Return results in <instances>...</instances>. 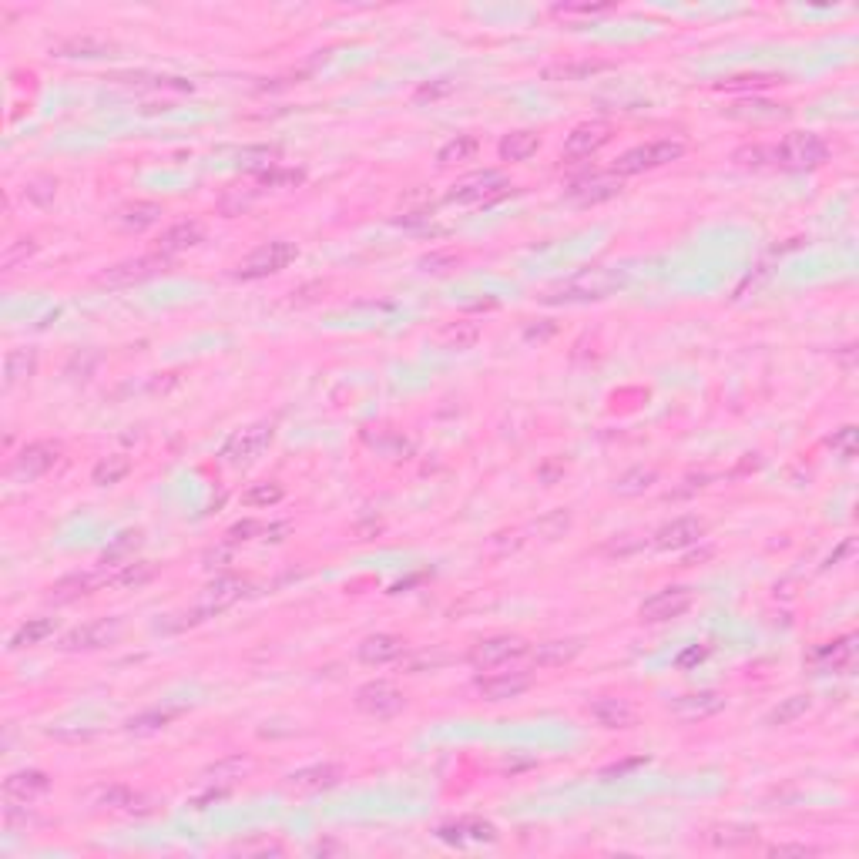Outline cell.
<instances>
[{"instance_id": "cell-1", "label": "cell", "mask_w": 859, "mask_h": 859, "mask_svg": "<svg viewBox=\"0 0 859 859\" xmlns=\"http://www.w3.org/2000/svg\"><path fill=\"white\" fill-rule=\"evenodd\" d=\"M829 154V144L813 132H793L772 148V158L789 172H805V168L823 165Z\"/></svg>"}, {"instance_id": "cell-2", "label": "cell", "mask_w": 859, "mask_h": 859, "mask_svg": "<svg viewBox=\"0 0 859 859\" xmlns=\"http://www.w3.org/2000/svg\"><path fill=\"white\" fill-rule=\"evenodd\" d=\"M625 282L621 272H611V269H584L574 279H568L554 296H548V302H587V299H605L607 292H615L617 286Z\"/></svg>"}, {"instance_id": "cell-3", "label": "cell", "mask_w": 859, "mask_h": 859, "mask_svg": "<svg viewBox=\"0 0 859 859\" xmlns=\"http://www.w3.org/2000/svg\"><path fill=\"white\" fill-rule=\"evenodd\" d=\"M682 154H685V144L672 142V138L638 144V148H628V152L617 158L615 175H638V172H651V168L672 165V162H678Z\"/></svg>"}, {"instance_id": "cell-4", "label": "cell", "mask_w": 859, "mask_h": 859, "mask_svg": "<svg viewBox=\"0 0 859 859\" xmlns=\"http://www.w3.org/2000/svg\"><path fill=\"white\" fill-rule=\"evenodd\" d=\"M299 249L286 239H276V242H265L259 245L255 252L245 255V262H239L235 269V279H265V276H276L282 272L289 262H296Z\"/></svg>"}, {"instance_id": "cell-5", "label": "cell", "mask_w": 859, "mask_h": 859, "mask_svg": "<svg viewBox=\"0 0 859 859\" xmlns=\"http://www.w3.org/2000/svg\"><path fill=\"white\" fill-rule=\"evenodd\" d=\"M514 192V185L507 182L500 172H477V175H467L460 178L457 185L447 192V202H460V205H467V202H480V205H494L497 199H504V195H510Z\"/></svg>"}, {"instance_id": "cell-6", "label": "cell", "mask_w": 859, "mask_h": 859, "mask_svg": "<svg viewBox=\"0 0 859 859\" xmlns=\"http://www.w3.org/2000/svg\"><path fill=\"white\" fill-rule=\"evenodd\" d=\"M356 708L370 718H393L407 708V698L400 692L397 685L390 682H366L356 688Z\"/></svg>"}, {"instance_id": "cell-7", "label": "cell", "mask_w": 859, "mask_h": 859, "mask_svg": "<svg viewBox=\"0 0 859 859\" xmlns=\"http://www.w3.org/2000/svg\"><path fill=\"white\" fill-rule=\"evenodd\" d=\"M520 655H528V641L518 638V635H494V638L477 641L467 661L480 672H490V668H500V665L520 658Z\"/></svg>"}, {"instance_id": "cell-8", "label": "cell", "mask_w": 859, "mask_h": 859, "mask_svg": "<svg viewBox=\"0 0 859 859\" xmlns=\"http://www.w3.org/2000/svg\"><path fill=\"white\" fill-rule=\"evenodd\" d=\"M269 443H272V423H252V427L232 433L229 440H225V447H222V457H225V463H232V467H245V463H252Z\"/></svg>"}, {"instance_id": "cell-9", "label": "cell", "mask_w": 859, "mask_h": 859, "mask_svg": "<svg viewBox=\"0 0 859 859\" xmlns=\"http://www.w3.org/2000/svg\"><path fill=\"white\" fill-rule=\"evenodd\" d=\"M122 635V621L118 617H101V621H88V625H77L61 638L57 648L61 651H98L108 648L111 641H118Z\"/></svg>"}, {"instance_id": "cell-10", "label": "cell", "mask_w": 859, "mask_h": 859, "mask_svg": "<svg viewBox=\"0 0 859 859\" xmlns=\"http://www.w3.org/2000/svg\"><path fill=\"white\" fill-rule=\"evenodd\" d=\"M168 259L165 255H142V259H128V262H118L104 269L98 276V286L108 289H124L134 286V282H144V279H154L158 272H165Z\"/></svg>"}, {"instance_id": "cell-11", "label": "cell", "mask_w": 859, "mask_h": 859, "mask_svg": "<svg viewBox=\"0 0 859 859\" xmlns=\"http://www.w3.org/2000/svg\"><path fill=\"white\" fill-rule=\"evenodd\" d=\"M242 595H245V581H239V578H215V581H212L209 587L199 595V605H195V611H192V617H188V625L219 615V611L235 605Z\"/></svg>"}, {"instance_id": "cell-12", "label": "cell", "mask_w": 859, "mask_h": 859, "mask_svg": "<svg viewBox=\"0 0 859 859\" xmlns=\"http://www.w3.org/2000/svg\"><path fill=\"white\" fill-rule=\"evenodd\" d=\"M688 607H692V591H688V587H665V591L651 595L648 601L638 607V617L648 621V625H661V621L682 617Z\"/></svg>"}, {"instance_id": "cell-13", "label": "cell", "mask_w": 859, "mask_h": 859, "mask_svg": "<svg viewBox=\"0 0 859 859\" xmlns=\"http://www.w3.org/2000/svg\"><path fill=\"white\" fill-rule=\"evenodd\" d=\"M57 460H61V450H57L54 443H27V447L14 457L11 474L21 477V480H37V477H44Z\"/></svg>"}, {"instance_id": "cell-14", "label": "cell", "mask_w": 859, "mask_h": 859, "mask_svg": "<svg viewBox=\"0 0 859 859\" xmlns=\"http://www.w3.org/2000/svg\"><path fill=\"white\" fill-rule=\"evenodd\" d=\"M702 534H706V520L702 518H675L655 534V548L658 551H685V548L698 544Z\"/></svg>"}, {"instance_id": "cell-15", "label": "cell", "mask_w": 859, "mask_h": 859, "mask_svg": "<svg viewBox=\"0 0 859 859\" xmlns=\"http://www.w3.org/2000/svg\"><path fill=\"white\" fill-rule=\"evenodd\" d=\"M617 192H621V175L607 172V175H587V178L571 182L568 199H571L574 205H601V202L615 199Z\"/></svg>"}, {"instance_id": "cell-16", "label": "cell", "mask_w": 859, "mask_h": 859, "mask_svg": "<svg viewBox=\"0 0 859 859\" xmlns=\"http://www.w3.org/2000/svg\"><path fill=\"white\" fill-rule=\"evenodd\" d=\"M530 685H534V678L528 672H500L477 678V692L484 702H510V698H520Z\"/></svg>"}, {"instance_id": "cell-17", "label": "cell", "mask_w": 859, "mask_h": 859, "mask_svg": "<svg viewBox=\"0 0 859 859\" xmlns=\"http://www.w3.org/2000/svg\"><path fill=\"white\" fill-rule=\"evenodd\" d=\"M611 142V124L607 122H584L578 124L571 134H568V142H564V158H591V154L597 152V148H605V144Z\"/></svg>"}, {"instance_id": "cell-18", "label": "cell", "mask_w": 859, "mask_h": 859, "mask_svg": "<svg viewBox=\"0 0 859 859\" xmlns=\"http://www.w3.org/2000/svg\"><path fill=\"white\" fill-rule=\"evenodd\" d=\"M587 716L595 718L601 728H611V732L638 726V712H635V706H631L628 698H611V695L587 702Z\"/></svg>"}, {"instance_id": "cell-19", "label": "cell", "mask_w": 859, "mask_h": 859, "mask_svg": "<svg viewBox=\"0 0 859 859\" xmlns=\"http://www.w3.org/2000/svg\"><path fill=\"white\" fill-rule=\"evenodd\" d=\"M342 783V769L332 765V762H320V765H306V769L289 772L286 785L292 793H322V789H332V785Z\"/></svg>"}, {"instance_id": "cell-20", "label": "cell", "mask_w": 859, "mask_h": 859, "mask_svg": "<svg viewBox=\"0 0 859 859\" xmlns=\"http://www.w3.org/2000/svg\"><path fill=\"white\" fill-rule=\"evenodd\" d=\"M44 793H51V775L41 769H21V772H11V775L4 779V795H7V799H17V803L41 799Z\"/></svg>"}, {"instance_id": "cell-21", "label": "cell", "mask_w": 859, "mask_h": 859, "mask_svg": "<svg viewBox=\"0 0 859 859\" xmlns=\"http://www.w3.org/2000/svg\"><path fill=\"white\" fill-rule=\"evenodd\" d=\"M104 584H108V571H101V574H67V578H61V581L51 587L47 601H54V605H71V601H77V597L94 595V591H98V587H104Z\"/></svg>"}, {"instance_id": "cell-22", "label": "cell", "mask_w": 859, "mask_h": 859, "mask_svg": "<svg viewBox=\"0 0 859 859\" xmlns=\"http://www.w3.org/2000/svg\"><path fill=\"white\" fill-rule=\"evenodd\" d=\"M205 239V225L195 219H185V222H175V225H168L165 232H162V239H158V255H178V252H188V249H195V245Z\"/></svg>"}, {"instance_id": "cell-23", "label": "cell", "mask_w": 859, "mask_h": 859, "mask_svg": "<svg viewBox=\"0 0 859 859\" xmlns=\"http://www.w3.org/2000/svg\"><path fill=\"white\" fill-rule=\"evenodd\" d=\"M668 708H672L678 718H688V722H695V718L718 716V712L726 708V695H718V692H692V695L675 698Z\"/></svg>"}, {"instance_id": "cell-24", "label": "cell", "mask_w": 859, "mask_h": 859, "mask_svg": "<svg viewBox=\"0 0 859 859\" xmlns=\"http://www.w3.org/2000/svg\"><path fill=\"white\" fill-rule=\"evenodd\" d=\"M584 651V638H554L534 648V661L540 668H564Z\"/></svg>"}, {"instance_id": "cell-25", "label": "cell", "mask_w": 859, "mask_h": 859, "mask_svg": "<svg viewBox=\"0 0 859 859\" xmlns=\"http://www.w3.org/2000/svg\"><path fill=\"white\" fill-rule=\"evenodd\" d=\"M853 658H856V638L846 635V638L829 641V645H823V648L815 651L813 665L819 672H846L849 665H853Z\"/></svg>"}, {"instance_id": "cell-26", "label": "cell", "mask_w": 859, "mask_h": 859, "mask_svg": "<svg viewBox=\"0 0 859 859\" xmlns=\"http://www.w3.org/2000/svg\"><path fill=\"white\" fill-rule=\"evenodd\" d=\"M403 651H407V641L400 638V635H370V638L360 645V661H363V665H390V661H397Z\"/></svg>"}, {"instance_id": "cell-27", "label": "cell", "mask_w": 859, "mask_h": 859, "mask_svg": "<svg viewBox=\"0 0 859 859\" xmlns=\"http://www.w3.org/2000/svg\"><path fill=\"white\" fill-rule=\"evenodd\" d=\"M162 215H165V209H162L158 202H128V205H122V209L114 212V222H118L124 232H144V229H152Z\"/></svg>"}, {"instance_id": "cell-28", "label": "cell", "mask_w": 859, "mask_h": 859, "mask_svg": "<svg viewBox=\"0 0 859 859\" xmlns=\"http://www.w3.org/2000/svg\"><path fill=\"white\" fill-rule=\"evenodd\" d=\"M111 51H114V44L111 41H104V37H91V34H81V37H67V41H61V44L54 47L57 57H84V61H94V57H108Z\"/></svg>"}, {"instance_id": "cell-29", "label": "cell", "mask_w": 859, "mask_h": 859, "mask_svg": "<svg viewBox=\"0 0 859 859\" xmlns=\"http://www.w3.org/2000/svg\"><path fill=\"white\" fill-rule=\"evenodd\" d=\"M108 571V584L104 587H142L158 574V568L148 561H128L118 564V568H104Z\"/></svg>"}, {"instance_id": "cell-30", "label": "cell", "mask_w": 859, "mask_h": 859, "mask_svg": "<svg viewBox=\"0 0 859 859\" xmlns=\"http://www.w3.org/2000/svg\"><path fill=\"white\" fill-rule=\"evenodd\" d=\"M132 474V460L124 453H111V457H101L91 470V484L94 487H114L122 484L124 477Z\"/></svg>"}, {"instance_id": "cell-31", "label": "cell", "mask_w": 859, "mask_h": 859, "mask_svg": "<svg viewBox=\"0 0 859 859\" xmlns=\"http://www.w3.org/2000/svg\"><path fill=\"white\" fill-rule=\"evenodd\" d=\"M538 148H540V138L534 132H510L497 144V152H500L504 162H528Z\"/></svg>"}, {"instance_id": "cell-32", "label": "cell", "mask_w": 859, "mask_h": 859, "mask_svg": "<svg viewBox=\"0 0 859 859\" xmlns=\"http://www.w3.org/2000/svg\"><path fill=\"white\" fill-rule=\"evenodd\" d=\"M51 635H54V617H31L27 625H21V628L11 635V651L34 648V645L47 641Z\"/></svg>"}, {"instance_id": "cell-33", "label": "cell", "mask_w": 859, "mask_h": 859, "mask_svg": "<svg viewBox=\"0 0 859 859\" xmlns=\"http://www.w3.org/2000/svg\"><path fill=\"white\" fill-rule=\"evenodd\" d=\"M809 708H813V698H809V695H789V698H783V702L765 716V726H772V728L793 726V722H799V718L809 712Z\"/></svg>"}, {"instance_id": "cell-34", "label": "cell", "mask_w": 859, "mask_h": 859, "mask_svg": "<svg viewBox=\"0 0 859 859\" xmlns=\"http://www.w3.org/2000/svg\"><path fill=\"white\" fill-rule=\"evenodd\" d=\"M252 769V762L242 759V755H229V759L215 762V765H209L205 769V779H209L212 785H222V789H229L232 783H239L245 772Z\"/></svg>"}, {"instance_id": "cell-35", "label": "cell", "mask_w": 859, "mask_h": 859, "mask_svg": "<svg viewBox=\"0 0 859 859\" xmlns=\"http://www.w3.org/2000/svg\"><path fill=\"white\" fill-rule=\"evenodd\" d=\"M480 340V330H477V322H447L440 332H437V342H440L443 350H470L474 342Z\"/></svg>"}, {"instance_id": "cell-36", "label": "cell", "mask_w": 859, "mask_h": 859, "mask_svg": "<svg viewBox=\"0 0 859 859\" xmlns=\"http://www.w3.org/2000/svg\"><path fill=\"white\" fill-rule=\"evenodd\" d=\"M658 480V470L655 467H631L615 480V494L621 497H638L645 490H651V484Z\"/></svg>"}, {"instance_id": "cell-37", "label": "cell", "mask_w": 859, "mask_h": 859, "mask_svg": "<svg viewBox=\"0 0 859 859\" xmlns=\"http://www.w3.org/2000/svg\"><path fill=\"white\" fill-rule=\"evenodd\" d=\"M34 370H37V353H34V350H14V353H7V360H4V383L7 386L24 383V380L34 376Z\"/></svg>"}, {"instance_id": "cell-38", "label": "cell", "mask_w": 859, "mask_h": 859, "mask_svg": "<svg viewBox=\"0 0 859 859\" xmlns=\"http://www.w3.org/2000/svg\"><path fill=\"white\" fill-rule=\"evenodd\" d=\"M178 716H182L178 708H154V712H142V716L128 718L124 728L134 732V736H148V732H162V728H168Z\"/></svg>"}, {"instance_id": "cell-39", "label": "cell", "mask_w": 859, "mask_h": 859, "mask_svg": "<svg viewBox=\"0 0 859 859\" xmlns=\"http://www.w3.org/2000/svg\"><path fill=\"white\" fill-rule=\"evenodd\" d=\"M144 534L142 530H124V534H118V540L111 544L108 551H104V558H101V564L104 568H118V564H128L132 561V554L142 548Z\"/></svg>"}, {"instance_id": "cell-40", "label": "cell", "mask_w": 859, "mask_h": 859, "mask_svg": "<svg viewBox=\"0 0 859 859\" xmlns=\"http://www.w3.org/2000/svg\"><path fill=\"white\" fill-rule=\"evenodd\" d=\"M279 148L276 144H252V148H242L239 152V165L245 168V172H272L279 162Z\"/></svg>"}, {"instance_id": "cell-41", "label": "cell", "mask_w": 859, "mask_h": 859, "mask_svg": "<svg viewBox=\"0 0 859 859\" xmlns=\"http://www.w3.org/2000/svg\"><path fill=\"white\" fill-rule=\"evenodd\" d=\"M708 843L718 849H738V846H749L755 843V829L749 826H716L708 829Z\"/></svg>"}, {"instance_id": "cell-42", "label": "cell", "mask_w": 859, "mask_h": 859, "mask_svg": "<svg viewBox=\"0 0 859 859\" xmlns=\"http://www.w3.org/2000/svg\"><path fill=\"white\" fill-rule=\"evenodd\" d=\"M477 148H480V142H477L474 134H457L453 142H447L440 148V154H437V162L440 165H457V162H470L477 154Z\"/></svg>"}, {"instance_id": "cell-43", "label": "cell", "mask_w": 859, "mask_h": 859, "mask_svg": "<svg viewBox=\"0 0 859 859\" xmlns=\"http://www.w3.org/2000/svg\"><path fill=\"white\" fill-rule=\"evenodd\" d=\"M605 67H607V61H578V64L548 67L544 77H548V81H584V77L597 74V71H605Z\"/></svg>"}, {"instance_id": "cell-44", "label": "cell", "mask_w": 859, "mask_h": 859, "mask_svg": "<svg viewBox=\"0 0 859 859\" xmlns=\"http://www.w3.org/2000/svg\"><path fill=\"white\" fill-rule=\"evenodd\" d=\"M282 484H276V480H262V484H252L249 490L242 494L245 507H272L282 500Z\"/></svg>"}, {"instance_id": "cell-45", "label": "cell", "mask_w": 859, "mask_h": 859, "mask_svg": "<svg viewBox=\"0 0 859 859\" xmlns=\"http://www.w3.org/2000/svg\"><path fill=\"white\" fill-rule=\"evenodd\" d=\"M54 195H57V178H51V175H37L24 185V199L34 202V205H41V209H47V205L54 202Z\"/></svg>"}, {"instance_id": "cell-46", "label": "cell", "mask_w": 859, "mask_h": 859, "mask_svg": "<svg viewBox=\"0 0 859 859\" xmlns=\"http://www.w3.org/2000/svg\"><path fill=\"white\" fill-rule=\"evenodd\" d=\"M534 530H538L544 540L564 538V534L571 530V514H568V510H551V514H544V518L534 524Z\"/></svg>"}, {"instance_id": "cell-47", "label": "cell", "mask_w": 859, "mask_h": 859, "mask_svg": "<svg viewBox=\"0 0 859 859\" xmlns=\"http://www.w3.org/2000/svg\"><path fill=\"white\" fill-rule=\"evenodd\" d=\"M785 77H775V74H738V77H728V81H722L718 88L722 91H738V88H769V84H783Z\"/></svg>"}, {"instance_id": "cell-48", "label": "cell", "mask_w": 859, "mask_h": 859, "mask_svg": "<svg viewBox=\"0 0 859 859\" xmlns=\"http://www.w3.org/2000/svg\"><path fill=\"white\" fill-rule=\"evenodd\" d=\"M607 11H611V4H558L551 14L561 17V21H571V17H595V14Z\"/></svg>"}, {"instance_id": "cell-49", "label": "cell", "mask_w": 859, "mask_h": 859, "mask_svg": "<svg viewBox=\"0 0 859 859\" xmlns=\"http://www.w3.org/2000/svg\"><path fill=\"white\" fill-rule=\"evenodd\" d=\"M302 172L299 168H272V172H265L262 175V185L265 188H296L302 185Z\"/></svg>"}, {"instance_id": "cell-50", "label": "cell", "mask_w": 859, "mask_h": 859, "mask_svg": "<svg viewBox=\"0 0 859 859\" xmlns=\"http://www.w3.org/2000/svg\"><path fill=\"white\" fill-rule=\"evenodd\" d=\"M457 262H460V259H457L453 252H430V255H423V259H420V269H423V272H437V276H440V272L453 269Z\"/></svg>"}, {"instance_id": "cell-51", "label": "cell", "mask_w": 859, "mask_h": 859, "mask_svg": "<svg viewBox=\"0 0 859 859\" xmlns=\"http://www.w3.org/2000/svg\"><path fill=\"white\" fill-rule=\"evenodd\" d=\"M706 658H708V645H692V648L678 651L675 665H678V668H692V665H702Z\"/></svg>"}, {"instance_id": "cell-52", "label": "cell", "mask_w": 859, "mask_h": 859, "mask_svg": "<svg viewBox=\"0 0 859 859\" xmlns=\"http://www.w3.org/2000/svg\"><path fill=\"white\" fill-rule=\"evenodd\" d=\"M252 534H262V524H255V520H242V524H232L229 528V544H239V540H252Z\"/></svg>"}, {"instance_id": "cell-53", "label": "cell", "mask_w": 859, "mask_h": 859, "mask_svg": "<svg viewBox=\"0 0 859 859\" xmlns=\"http://www.w3.org/2000/svg\"><path fill=\"white\" fill-rule=\"evenodd\" d=\"M34 249H37V242H34V239H21V245H17V249H7V252H4V269H14V265L21 262V259L34 255Z\"/></svg>"}, {"instance_id": "cell-54", "label": "cell", "mask_w": 859, "mask_h": 859, "mask_svg": "<svg viewBox=\"0 0 859 859\" xmlns=\"http://www.w3.org/2000/svg\"><path fill=\"white\" fill-rule=\"evenodd\" d=\"M853 443H856V427H843V433H836V437L829 440V447H833V450H843L849 457V453H853Z\"/></svg>"}, {"instance_id": "cell-55", "label": "cell", "mask_w": 859, "mask_h": 859, "mask_svg": "<svg viewBox=\"0 0 859 859\" xmlns=\"http://www.w3.org/2000/svg\"><path fill=\"white\" fill-rule=\"evenodd\" d=\"M235 853H245V856H249V853H276V856H279V853H282V846H279V843H239V846H235Z\"/></svg>"}, {"instance_id": "cell-56", "label": "cell", "mask_w": 859, "mask_h": 859, "mask_svg": "<svg viewBox=\"0 0 859 859\" xmlns=\"http://www.w3.org/2000/svg\"><path fill=\"white\" fill-rule=\"evenodd\" d=\"M538 474H540V480H544V484H554V480H558V477L564 474V463H561V460L544 463V467H540Z\"/></svg>"}, {"instance_id": "cell-57", "label": "cell", "mask_w": 859, "mask_h": 859, "mask_svg": "<svg viewBox=\"0 0 859 859\" xmlns=\"http://www.w3.org/2000/svg\"><path fill=\"white\" fill-rule=\"evenodd\" d=\"M453 84L450 81H443V84H427V88H420L417 91V101H427V98H440V94H447Z\"/></svg>"}, {"instance_id": "cell-58", "label": "cell", "mask_w": 859, "mask_h": 859, "mask_svg": "<svg viewBox=\"0 0 859 859\" xmlns=\"http://www.w3.org/2000/svg\"><path fill=\"white\" fill-rule=\"evenodd\" d=\"M769 853H772V856H809L813 849H809V846H772Z\"/></svg>"}, {"instance_id": "cell-59", "label": "cell", "mask_w": 859, "mask_h": 859, "mask_svg": "<svg viewBox=\"0 0 859 859\" xmlns=\"http://www.w3.org/2000/svg\"><path fill=\"white\" fill-rule=\"evenodd\" d=\"M635 765H645V759H631V762H625V765H611V769H605L601 775H621V772H628V769H635Z\"/></svg>"}]
</instances>
